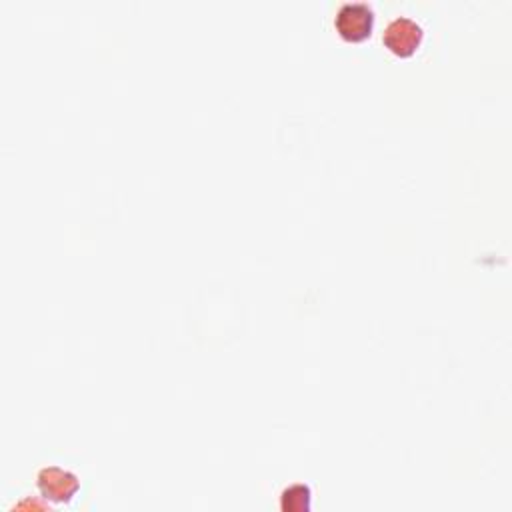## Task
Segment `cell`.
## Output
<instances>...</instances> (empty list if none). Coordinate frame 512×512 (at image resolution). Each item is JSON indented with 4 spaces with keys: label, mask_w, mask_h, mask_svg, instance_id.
<instances>
[{
    "label": "cell",
    "mask_w": 512,
    "mask_h": 512,
    "mask_svg": "<svg viewBox=\"0 0 512 512\" xmlns=\"http://www.w3.org/2000/svg\"><path fill=\"white\" fill-rule=\"evenodd\" d=\"M374 26V10L366 2H344L336 10L334 28L346 42H360L370 36Z\"/></svg>",
    "instance_id": "obj_1"
},
{
    "label": "cell",
    "mask_w": 512,
    "mask_h": 512,
    "mask_svg": "<svg viewBox=\"0 0 512 512\" xmlns=\"http://www.w3.org/2000/svg\"><path fill=\"white\" fill-rule=\"evenodd\" d=\"M36 486L44 500L54 504H68L80 488V478L68 468L44 466L38 470Z\"/></svg>",
    "instance_id": "obj_2"
},
{
    "label": "cell",
    "mask_w": 512,
    "mask_h": 512,
    "mask_svg": "<svg viewBox=\"0 0 512 512\" xmlns=\"http://www.w3.org/2000/svg\"><path fill=\"white\" fill-rule=\"evenodd\" d=\"M422 38H424V30L420 22L408 16H394L382 32L384 46L400 58L412 56L422 44Z\"/></svg>",
    "instance_id": "obj_3"
},
{
    "label": "cell",
    "mask_w": 512,
    "mask_h": 512,
    "mask_svg": "<svg viewBox=\"0 0 512 512\" xmlns=\"http://www.w3.org/2000/svg\"><path fill=\"white\" fill-rule=\"evenodd\" d=\"M312 508V490L304 482H294L280 492L282 512H308Z\"/></svg>",
    "instance_id": "obj_4"
}]
</instances>
